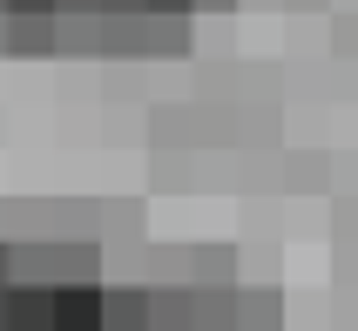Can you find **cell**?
<instances>
[{"instance_id":"cell-3","label":"cell","mask_w":358,"mask_h":331,"mask_svg":"<svg viewBox=\"0 0 358 331\" xmlns=\"http://www.w3.org/2000/svg\"><path fill=\"white\" fill-rule=\"evenodd\" d=\"M101 331H149V291L101 284Z\"/></svg>"},{"instance_id":"cell-5","label":"cell","mask_w":358,"mask_h":331,"mask_svg":"<svg viewBox=\"0 0 358 331\" xmlns=\"http://www.w3.org/2000/svg\"><path fill=\"white\" fill-rule=\"evenodd\" d=\"M264 331H278V325H264Z\"/></svg>"},{"instance_id":"cell-2","label":"cell","mask_w":358,"mask_h":331,"mask_svg":"<svg viewBox=\"0 0 358 331\" xmlns=\"http://www.w3.org/2000/svg\"><path fill=\"white\" fill-rule=\"evenodd\" d=\"M55 331H101V284H55Z\"/></svg>"},{"instance_id":"cell-4","label":"cell","mask_w":358,"mask_h":331,"mask_svg":"<svg viewBox=\"0 0 358 331\" xmlns=\"http://www.w3.org/2000/svg\"><path fill=\"white\" fill-rule=\"evenodd\" d=\"M203 331H223V325H203Z\"/></svg>"},{"instance_id":"cell-1","label":"cell","mask_w":358,"mask_h":331,"mask_svg":"<svg viewBox=\"0 0 358 331\" xmlns=\"http://www.w3.org/2000/svg\"><path fill=\"white\" fill-rule=\"evenodd\" d=\"M7 331H55V284H7Z\"/></svg>"}]
</instances>
